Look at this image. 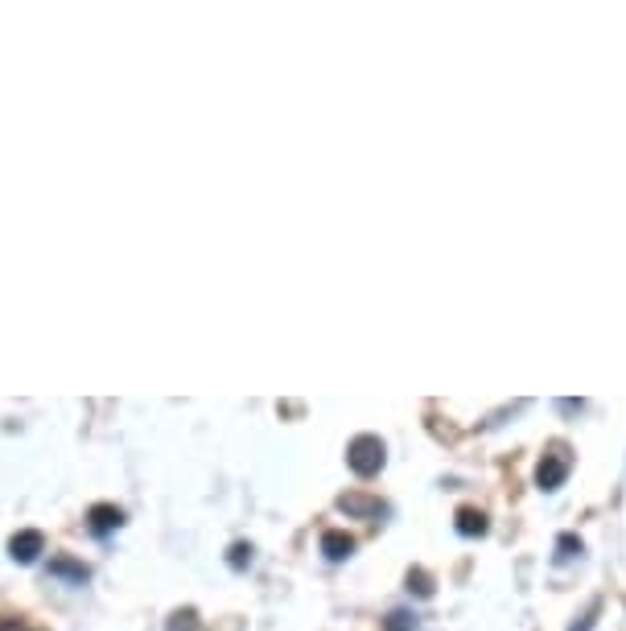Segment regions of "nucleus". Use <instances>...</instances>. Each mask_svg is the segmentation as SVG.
I'll list each match as a JSON object with an SVG mask.
<instances>
[{"label":"nucleus","mask_w":626,"mask_h":631,"mask_svg":"<svg viewBox=\"0 0 626 631\" xmlns=\"http://www.w3.org/2000/svg\"><path fill=\"white\" fill-rule=\"evenodd\" d=\"M384 631H420V623L413 615H391Z\"/></svg>","instance_id":"nucleus-8"},{"label":"nucleus","mask_w":626,"mask_h":631,"mask_svg":"<svg viewBox=\"0 0 626 631\" xmlns=\"http://www.w3.org/2000/svg\"><path fill=\"white\" fill-rule=\"evenodd\" d=\"M13 558L17 561H33L38 553H42V533H21V536H13Z\"/></svg>","instance_id":"nucleus-4"},{"label":"nucleus","mask_w":626,"mask_h":631,"mask_svg":"<svg viewBox=\"0 0 626 631\" xmlns=\"http://www.w3.org/2000/svg\"><path fill=\"white\" fill-rule=\"evenodd\" d=\"M569 466H573L569 450H565V446L548 450V454L540 459V466H536V483H540V491H557L560 483L569 479Z\"/></svg>","instance_id":"nucleus-2"},{"label":"nucleus","mask_w":626,"mask_h":631,"mask_svg":"<svg viewBox=\"0 0 626 631\" xmlns=\"http://www.w3.org/2000/svg\"><path fill=\"white\" fill-rule=\"evenodd\" d=\"M342 507H347V512H379V504L362 500V495H342Z\"/></svg>","instance_id":"nucleus-7"},{"label":"nucleus","mask_w":626,"mask_h":631,"mask_svg":"<svg viewBox=\"0 0 626 631\" xmlns=\"http://www.w3.org/2000/svg\"><path fill=\"white\" fill-rule=\"evenodd\" d=\"M350 549H355V541H350L347 533H326V536H321V553H326L330 561L350 558Z\"/></svg>","instance_id":"nucleus-3"},{"label":"nucleus","mask_w":626,"mask_h":631,"mask_svg":"<svg viewBox=\"0 0 626 631\" xmlns=\"http://www.w3.org/2000/svg\"><path fill=\"white\" fill-rule=\"evenodd\" d=\"M458 533L461 536H483V533H487V516H483V512H474V507H461V512H458Z\"/></svg>","instance_id":"nucleus-5"},{"label":"nucleus","mask_w":626,"mask_h":631,"mask_svg":"<svg viewBox=\"0 0 626 631\" xmlns=\"http://www.w3.org/2000/svg\"><path fill=\"white\" fill-rule=\"evenodd\" d=\"M347 463H350V471L362 475V479L379 475V471H384V442L371 437V434H359L347 446Z\"/></svg>","instance_id":"nucleus-1"},{"label":"nucleus","mask_w":626,"mask_h":631,"mask_svg":"<svg viewBox=\"0 0 626 631\" xmlns=\"http://www.w3.org/2000/svg\"><path fill=\"white\" fill-rule=\"evenodd\" d=\"M594 619H598V607H594L589 615H582V623H577V628H573V631H594Z\"/></svg>","instance_id":"nucleus-9"},{"label":"nucleus","mask_w":626,"mask_h":631,"mask_svg":"<svg viewBox=\"0 0 626 631\" xmlns=\"http://www.w3.org/2000/svg\"><path fill=\"white\" fill-rule=\"evenodd\" d=\"M120 512H116V507H91V529H96V533H108V529H116V524H120Z\"/></svg>","instance_id":"nucleus-6"}]
</instances>
